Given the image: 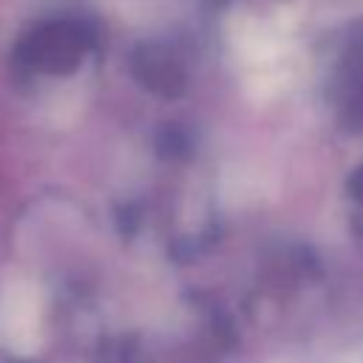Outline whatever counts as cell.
I'll list each match as a JSON object with an SVG mask.
<instances>
[{
    "label": "cell",
    "mask_w": 363,
    "mask_h": 363,
    "mask_svg": "<svg viewBox=\"0 0 363 363\" xmlns=\"http://www.w3.org/2000/svg\"><path fill=\"white\" fill-rule=\"evenodd\" d=\"M34 323H37V309L31 303V295L23 289H11L0 306V335L6 337V343L14 349H31Z\"/></svg>",
    "instance_id": "cell-1"
}]
</instances>
